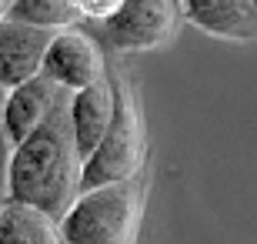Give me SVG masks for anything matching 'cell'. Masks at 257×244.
I'll return each instance as SVG.
<instances>
[{
    "label": "cell",
    "instance_id": "obj_1",
    "mask_svg": "<svg viewBox=\"0 0 257 244\" xmlns=\"http://www.w3.org/2000/svg\"><path fill=\"white\" fill-rule=\"evenodd\" d=\"M67 101L54 107L47 121L37 131L14 144L4 174V194L7 204L37 207L50 217H60L80 194V168L84 160L77 154L70 121H67Z\"/></svg>",
    "mask_w": 257,
    "mask_h": 244
},
{
    "label": "cell",
    "instance_id": "obj_2",
    "mask_svg": "<svg viewBox=\"0 0 257 244\" xmlns=\"http://www.w3.org/2000/svg\"><path fill=\"white\" fill-rule=\"evenodd\" d=\"M144 214V178L80 191L57 217L64 244H134Z\"/></svg>",
    "mask_w": 257,
    "mask_h": 244
},
{
    "label": "cell",
    "instance_id": "obj_3",
    "mask_svg": "<svg viewBox=\"0 0 257 244\" xmlns=\"http://www.w3.org/2000/svg\"><path fill=\"white\" fill-rule=\"evenodd\" d=\"M147 160V131H144L137 91L127 80L114 84V117L104 131V141L80 168V191H94L104 184L131 181L144 171Z\"/></svg>",
    "mask_w": 257,
    "mask_h": 244
},
{
    "label": "cell",
    "instance_id": "obj_4",
    "mask_svg": "<svg viewBox=\"0 0 257 244\" xmlns=\"http://www.w3.org/2000/svg\"><path fill=\"white\" fill-rule=\"evenodd\" d=\"M177 0H124L114 17L104 20V40L117 54H147L177 34Z\"/></svg>",
    "mask_w": 257,
    "mask_h": 244
},
{
    "label": "cell",
    "instance_id": "obj_5",
    "mask_svg": "<svg viewBox=\"0 0 257 244\" xmlns=\"http://www.w3.org/2000/svg\"><path fill=\"white\" fill-rule=\"evenodd\" d=\"M40 74L50 77L57 87H64L67 94H74V91H84V87H94L100 80H107V64H104L100 47L87 37L84 30L67 27L50 37Z\"/></svg>",
    "mask_w": 257,
    "mask_h": 244
},
{
    "label": "cell",
    "instance_id": "obj_6",
    "mask_svg": "<svg viewBox=\"0 0 257 244\" xmlns=\"http://www.w3.org/2000/svg\"><path fill=\"white\" fill-rule=\"evenodd\" d=\"M64 97H67L64 87H57L44 74L34 77V80H27V84L14 87V91H7L4 107H0V131H4V137H7L10 147L37 131L40 124L54 114V107H57Z\"/></svg>",
    "mask_w": 257,
    "mask_h": 244
},
{
    "label": "cell",
    "instance_id": "obj_7",
    "mask_svg": "<svg viewBox=\"0 0 257 244\" xmlns=\"http://www.w3.org/2000/svg\"><path fill=\"white\" fill-rule=\"evenodd\" d=\"M50 37H54V30L27 27V24L7 17L0 20V87L4 91H14L40 77Z\"/></svg>",
    "mask_w": 257,
    "mask_h": 244
},
{
    "label": "cell",
    "instance_id": "obj_8",
    "mask_svg": "<svg viewBox=\"0 0 257 244\" xmlns=\"http://www.w3.org/2000/svg\"><path fill=\"white\" fill-rule=\"evenodd\" d=\"M114 117V84H100L74 91L67 101V121H70V134H74L77 154L80 160H87L94 154V147L104 141V131Z\"/></svg>",
    "mask_w": 257,
    "mask_h": 244
},
{
    "label": "cell",
    "instance_id": "obj_9",
    "mask_svg": "<svg viewBox=\"0 0 257 244\" xmlns=\"http://www.w3.org/2000/svg\"><path fill=\"white\" fill-rule=\"evenodd\" d=\"M181 14L210 37L257 40V7L250 0H181Z\"/></svg>",
    "mask_w": 257,
    "mask_h": 244
},
{
    "label": "cell",
    "instance_id": "obj_10",
    "mask_svg": "<svg viewBox=\"0 0 257 244\" xmlns=\"http://www.w3.org/2000/svg\"><path fill=\"white\" fill-rule=\"evenodd\" d=\"M0 244H64L57 217L27 204H7L0 211Z\"/></svg>",
    "mask_w": 257,
    "mask_h": 244
},
{
    "label": "cell",
    "instance_id": "obj_11",
    "mask_svg": "<svg viewBox=\"0 0 257 244\" xmlns=\"http://www.w3.org/2000/svg\"><path fill=\"white\" fill-rule=\"evenodd\" d=\"M7 20L27 24V27H40V30H67L74 27L77 10L70 7V0H14L7 10Z\"/></svg>",
    "mask_w": 257,
    "mask_h": 244
},
{
    "label": "cell",
    "instance_id": "obj_12",
    "mask_svg": "<svg viewBox=\"0 0 257 244\" xmlns=\"http://www.w3.org/2000/svg\"><path fill=\"white\" fill-rule=\"evenodd\" d=\"M120 4H124V0H70V7L77 10V17L97 20V24L110 20L117 10H120Z\"/></svg>",
    "mask_w": 257,
    "mask_h": 244
},
{
    "label": "cell",
    "instance_id": "obj_13",
    "mask_svg": "<svg viewBox=\"0 0 257 244\" xmlns=\"http://www.w3.org/2000/svg\"><path fill=\"white\" fill-rule=\"evenodd\" d=\"M10 4H14V0H0V20L7 17V10H10Z\"/></svg>",
    "mask_w": 257,
    "mask_h": 244
},
{
    "label": "cell",
    "instance_id": "obj_14",
    "mask_svg": "<svg viewBox=\"0 0 257 244\" xmlns=\"http://www.w3.org/2000/svg\"><path fill=\"white\" fill-rule=\"evenodd\" d=\"M250 4H254V7H257V0H250Z\"/></svg>",
    "mask_w": 257,
    "mask_h": 244
}]
</instances>
